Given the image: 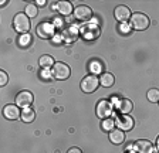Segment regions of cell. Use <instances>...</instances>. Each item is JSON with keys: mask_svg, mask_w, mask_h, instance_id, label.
I'll return each mask as SVG.
<instances>
[{"mask_svg": "<svg viewBox=\"0 0 159 153\" xmlns=\"http://www.w3.org/2000/svg\"><path fill=\"white\" fill-rule=\"evenodd\" d=\"M114 17L119 23H128V20H131V17H132V13L129 10V7L124 6V4H119L114 10Z\"/></svg>", "mask_w": 159, "mask_h": 153, "instance_id": "5", "label": "cell"}, {"mask_svg": "<svg viewBox=\"0 0 159 153\" xmlns=\"http://www.w3.org/2000/svg\"><path fill=\"white\" fill-rule=\"evenodd\" d=\"M158 153H159V152H158Z\"/></svg>", "mask_w": 159, "mask_h": 153, "instance_id": "31", "label": "cell"}, {"mask_svg": "<svg viewBox=\"0 0 159 153\" xmlns=\"http://www.w3.org/2000/svg\"><path fill=\"white\" fill-rule=\"evenodd\" d=\"M116 108H118V111L121 112V115H128L131 111H132L134 105L132 102L129 99H126V98H122V99H119L118 103H116Z\"/></svg>", "mask_w": 159, "mask_h": 153, "instance_id": "14", "label": "cell"}, {"mask_svg": "<svg viewBox=\"0 0 159 153\" xmlns=\"http://www.w3.org/2000/svg\"><path fill=\"white\" fill-rule=\"evenodd\" d=\"M134 150L136 153H153V145L149 140L141 139L134 143Z\"/></svg>", "mask_w": 159, "mask_h": 153, "instance_id": "11", "label": "cell"}, {"mask_svg": "<svg viewBox=\"0 0 159 153\" xmlns=\"http://www.w3.org/2000/svg\"><path fill=\"white\" fill-rule=\"evenodd\" d=\"M156 147H158V150H159V136H158V139H156Z\"/></svg>", "mask_w": 159, "mask_h": 153, "instance_id": "29", "label": "cell"}, {"mask_svg": "<svg viewBox=\"0 0 159 153\" xmlns=\"http://www.w3.org/2000/svg\"><path fill=\"white\" fill-rule=\"evenodd\" d=\"M116 126H118V129L124 130V132H128V130H131L134 128V125H135V122H134V119L129 115H121V116L116 118L115 120Z\"/></svg>", "mask_w": 159, "mask_h": 153, "instance_id": "10", "label": "cell"}, {"mask_svg": "<svg viewBox=\"0 0 159 153\" xmlns=\"http://www.w3.org/2000/svg\"><path fill=\"white\" fill-rule=\"evenodd\" d=\"M109 140L114 143V145H121V143L125 140V132L121 129H114L109 132Z\"/></svg>", "mask_w": 159, "mask_h": 153, "instance_id": "15", "label": "cell"}, {"mask_svg": "<svg viewBox=\"0 0 159 153\" xmlns=\"http://www.w3.org/2000/svg\"><path fill=\"white\" fill-rule=\"evenodd\" d=\"M17 43H19L20 47H29L30 44H31V36H30L29 33L27 34H20Z\"/></svg>", "mask_w": 159, "mask_h": 153, "instance_id": "19", "label": "cell"}, {"mask_svg": "<svg viewBox=\"0 0 159 153\" xmlns=\"http://www.w3.org/2000/svg\"><path fill=\"white\" fill-rule=\"evenodd\" d=\"M114 82H115V76H114V74H111V72H104V74H101V76H99V84L105 88L112 87Z\"/></svg>", "mask_w": 159, "mask_h": 153, "instance_id": "16", "label": "cell"}, {"mask_svg": "<svg viewBox=\"0 0 159 153\" xmlns=\"http://www.w3.org/2000/svg\"><path fill=\"white\" fill-rule=\"evenodd\" d=\"M30 17L26 13H19L13 19V27L14 30L20 34H27L30 30Z\"/></svg>", "mask_w": 159, "mask_h": 153, "instance_id": "1", "label": "cell"}, {"mask_svg": "<svg viewBox=\"0 0 159 153\" xmlns=\"http://www.w3.org/2000/svg\"><path fill=\"white\" fill-rule=\"evenodd\" d=\"M33 99L34 97L30 91H21V92L17 94L16 97V105L19 108H27L33 103Z\"/></svg>", "mask_w": 159, "mask_h": 153, "instance_id": "7", "label": "cell"}, {"mask_svg": "<svg viewBox=\"0 0 159 153\" xmlns=\"http://www.w3.org/2000/svg\"><path fill=\"white\" fill-rule=\"evenodd\" d=\"M40 74H41V78H44V80H46V78H47V80H50V78L53 76V74L50 72L48 70H46V68H43V70H41V72H40Z\"/></svg>", "mask_w": 159, "mask_h": 153, "instance_id": "25", "label": "cell"}, {"mask_svg": "<svg viewBox=\"0 0 159 153\" xmlns=\"http://www.w3.org/2000/svg\"><path fill=\"white\" fill-rule=\"evenodd\" d=\"M51 74H53V78H56L58 81H64L71 75V68L68 67V64L58 61V63L54 64Z\"/></svg>", "mask_w": 159, "mask_h": 153, "instance_id": "2", "label": "cell"}, {"mask_svg": "<svg viewBox=\"0 0 159 153\" xmlns=\"http://www.w3.org/2000/svg\"><path fill=\"white\" fill-rule=\"evenodd\" d=\"M7 81H9V75H7L6 71H0V85L2 87H6Z\"/></svg>", "mask_w": 159, "mask_h": 153, "instance_id": "24", "label": "cell"}, {"mask_svg": "<svg viewBox=\"0 0 159 153\" xmlns=\"http://www.w3.org/2000/svg\"><path fill=\"white\" fill-rule=\"evenodd\" d=\"M81 90L85 94H91L94 91H97V88L99 87V78H97L95 75H87L85 78H83L81 81Z\"/></svg>", "mask_w": 159, "mask_h": 153, "instance_id": "4", "label": "cell"}, {"mask_svg": "<svg viewBox=\"0 0 159 153\" xmlns=\"http://www.w3.org/2000/svg\"><path fill=\"white\" fill-rule=\"evenodd\" d=\"M21 120L23 122H33V119L36 118V112H34V109L33 108H30V107H27V108H23L21 109Z\"/></svg>", "mask_w": 159, "mask_h": 153, "instance_id": "17", "label": "cell"}, {"mask_svg": "<svg viewBox=\"0 0 159 153\" xmlns=\"http://www.w3.org/2000/svg\"><path fill=\"white\" fill-rule=\"evenodd\" d=\"M39 64L41 68H46V70H48V68H53L54 64H56V61H54V58L51 55H41L39 60Z\"/></svg>", "mask_w": 159, "mask_h": 153, "instance_id": "18", "label": "cell"}, {"mask_svg": "<svg viewBox=\"0 0 159 153\" xmlns=\"http://www.w3.org/2000/svg\"><path fill=\"white\" fill-rule=\"evenodd\" d=\"M54 31H56V27L51 23H40L37 26V36L41 37V38H50V37L54 36Z\"/></svg>", "mask_w": 159, "mask_h": 153, "instance_id": "8", "label": "cell"}, {"mask_svg": "<svg viewBox=\"0 0 159 153\" xmlns=\"http://www.w3.org/2000/svg\"><path fill=\"white\" fill-rule=\"evenodd\" d=\"M149 17L143 13H134L131 17V27L134 30H145L149 27Z\"/></svg>", "mask_w": 159, "mask_h": 153, "instance_id": "3", "label": "cell"}, {"mask_svg": "<svg viewBox=\"0 0 159 153\" xmlns=\"http://www.w3.org/2000/svg\"><path fill=\"white\" fill-rule=\"evenodd\" d=\"M24 13H26L29 17H36L37 13H39V10H37V7L34 6V4H27Z\"/></svg>", "mask_w": 159, "mask_h": 153, "instance_id": "22", "label": "cell"}, {"mask_svg": "<svg viewBox=\"0 0 159 153\" xmlns=\"http://www.w3.org/2000/svg\"><path fill=\"white\" fill-rule=\"evenodd\" d=\"M74 16H75V19H78V20L85 21L93 17V10H91V7L87 6V4H80V6H77L75 9H74Z\"/></svg>", "mask_w": 159, "mask_h": 153, "instance_id": "9", "label": "cell"}, {"mask_svg": "<svg viewBox=\"0 0 159 153\" xmlns=\"http://www.w3.org/2000/svg\"><path fill=\"white\" fill-rule=\"evenodd\" d=\"M131 30H132V27L129 26L128 23H121V24H119V31H121L122 34L131 33Z\"/></svg>", "mask_w": 159, "mask_h": 153, "instance_id": "23", "label": "cell"}, {"mask_svg": "<svg viewBox=\"0 0 159 153\" xmlns=\"http://www.w3.org/2000/svg\"><path fill=\"white\" fill-rule=\"evenodd\" d=\"M36 3H37V4H40V6H43V4H46V3H47V2H46V0H39V2H36Z\"/></svg>", "mask_w": 159, "mask_h": 153, "instance_id": "28", "label": "cell"}, {"mask_svg": "<svg viewBox=\"0 0 159 153\" xmlns=\"http://www.w3.org/2000/svg\"><path fill=\"white\" fill-rule=\"evenodd\" d=\"M56 9L58 10L60 14H63V16H70L71 13H74V7L73 4L70 3V2H58L56 4Z\"/></svg>", "mask_w": 159, "mask_h": 153, "instance_id": "13", "label": "cell"}, {"mask_svg": "<svg viewBox=\"0 0 159 153\" xmlns=\"http://www.w3.org/2000/svg\"><path fill=\"white\" fill-rule=\"evenodd\" d=\"M129 153H136V152H135V150H131V152H129Z\"/></svg>", "mask_w": 159, "mask_h": 153, "instance_id": "30", "label": "cell"}, {"mask_svg": "<svg viewBox=\"0 0 159 153\" xmlns=\"http://www.w3.org/2000/svg\"><path fill=\"white\" fill-rule=\"evenodd\" d=\"M146 97H148V101L149 102H159V90L156 88H152V90H149L148 94H146Z\"/></svg>", "mask_w": 159, "mask_h": 153, "instance_id": "20", "label": "cell"}, {"mask_svg": "<svg viewBox=\"0 0 159 153\" xmlns=\"http://www.w3.org/2000/svg\"><path fill=\"white\" fill-rule=\"evenodd\" d=\"M3 115L10 120H14V119H19L21 116V111L17 105H13V103H10V105H6L3 109Z\"/></svg>", "mask_w": 159, "mask_h": 153, "instance_id": "12", "label": "cell"}, {"mask_svg": "<svg viewBox=\"0 0 159 153\" xmlns=\"http://www.w3.org/2000/svg\"><path fill=\"white\" fill-rule=\"evenodd\" d=\"M115 120L114 119H111V118H107V119H104L102 120V123H101V128H102L104 130H114V128H115Z\"/></svg>", "mask_w": 159, "mask_h": 153, "instance_id": "21", "label": "cell"}, {"mask_svg": "<svg viewBox=\"0 0 159 153\" xmlns=\"http://www.w3.org/2000/svg\"><path fill=\"white\" fill-rule=\"evenodd\" d=\"M67 153H83V150L80 149V147H71V149H68Z\"/></svg>", "mask_w": 159, "mask_h": 153, "instance_id": "27", "label": "cell"}, {"mask_svg": "<svg viewBox=\"0 0 159 153\" xmlns=\"http://www.w3.org/2000/svg\"><path fill=\"white\" fill-rule=\"evenodd\" d=\"M112 111H114L112 103L109 102V101H107V99L99 101L98 105H97V115H98L99 118H102V119L109 118V115L112 113Z\"/></svg>", "mask_w": 159, "mask_h": 153, "instance_id": "6", "label": "cell"}, {"mask_svg": "<svg viewBox=\"0 0 159 153\" xmlns=\"http://www.w3.org/2000/svg\"><path fill=\"white\" fill-rule=\"evenodd\" d=\"M63 20L60 19V17H56L54 19V27H58V28H63Z\"/></svg>", "mask_w": 159, "mask_h": 153, "instance_id": "26", "label": "cell"}]
</instances>
